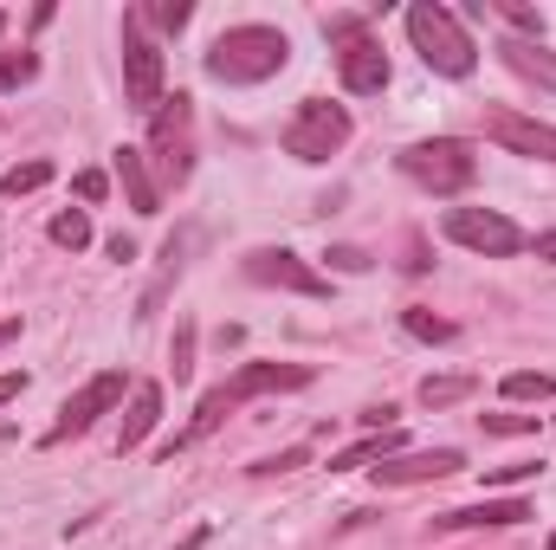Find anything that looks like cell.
<instances>
[{
	"instance_id": "cell-7",
	"label": "cell",
	"mask_w": 556,
	"mask_h": 550,
	"mask_svg": "<svg viewBox=\"0 0 556 550\" xmlns=\"http://www.w3.org/2000/svg\"><path fill=\"white\" fill-rule=\"evenodd\" d=\"M124 98H130V111H142V117L162 111V46L142 33L137 13L124 20Z\"/></svg>"
},
{
	"instance_id": "cell-18",
	"label": "cell",
	"mask_w": 556,
	"mask_h": 550,
	"mask_svg": "<svg viewBox=\"0 0 556 550\" xmlns=\"http://www.w3.org/2000/svg\"><path fill=\"white\" fill-rule=\"evenodd\" d=\"M395 453H408V440H402V427H382V434H369V440H356L350 453H337V466H330V473H356V466H382V460H395Z\"/></svg>"
},
{
	"instance_id": "cell-30",
	"label": "cell",
	"mask_w": 556,
	"mask_h": 550,
	"mask_svg": "<svg viewBox=\"0 0 556 550\" xmlns=\"http://www.w3.org/2000/svg\"><path fill=\"white\" fill-rule=\"evenodd\" d=\"M356 33H369V20H356V13H330V20H324V39H330V46L356 39Z\"/></svg>"
},
{
	"instance_id": "cell-13",
	"label": "cell",
	"mask_w": 556,
	"mask_h": 550,
	"mask_svg": "<svg viewBox=\"0 0 556 550\" xmlns=\"http://www.w3.org/2000/svg\"><path fill=\"white\" fill-rule=\"evenodd\" d=\"M485 137L505 142L511 155H531V162H556V124L518 117V111H485Z\"/></svg>"
},
{
	"instance_id": "cell-34",
	"label": "cell",
	"mask_w": 556,
	"mask_h": 550,
	"mask_svg": "<svg viewBox=\"0 0 556 550\" xmlns=\"http://www.w3.org/2000/svg\"><path fill=\"white\" fill-rule=\"evenodd\" d=\"M356 421H363V427H369V434H382V427H395V409H389V402H382V409H363V414H356Z\"/></svg>"
},
{
	"instance_id": "cell-15",
	"label": "cell",
	"mask_w": 556,
	"mask_h": 550,
	"mask_svg": "<svg viewBox=\"0 0 556 550\" xmlns=\"http://www.w3.org/2000/svg\"><path fill=\"white\" fill-rule=\"evenodd\" d=\"M492 52H498V59H505V72H518L525 85L556 91V52L544 46V39H498Z\"/></svg>"
},
{
	"instance_id": "cell-23",
	"label": "cell",
	"mask_w": 556,
	"mask_h": 550,
	"mask_svg": "<svg viewBox=\"0 0 556 550\" xmlns=\"http://www.w3.org/2000/svg\"><path fill=\"white\" fill-rule=\"evenodd\" d=\"M46 234H52V247H65V253L91 247V221H85L78 208H72V214H52V227H46Z\"/></svg>"
},
{
	"instance_id": "cell-29",
	"label": "cell",
	"mask_w": 556,
	"mask_h": 550,
	"mask_svg": "<svg viewBox=\"0 0 556 550\" xmlns=\"http://www.w3.org/2000/svg\"><path fill=\"white\" fill-rule=\"evenodd\" d=\"M479 421H485V434H538V414H518V409L479 414Z\"/></svg>"
},
{
	"instance_id": "cell-6",
	"label": "cell",
	"mask_w": 556,
	"mask_h": 550,
	"mask_svg": "<svg viewBox=\"0 0 556 550\" xmlns=\"http://www.w3.org/2000/svg\"><path fill=\"white\" fill-rule=\"evenodd\" d=\"M446 240L453 247H466V253H485V260H511V253H525V234H518V221H505L498 208H446Z\"/></svg>"
},
{
	"instance_id": "cell-40",
	"label": "cell",
	"mask_w": 556,
	"mask_h": 550,
	"mask_svg": "<svg viewBox=\"0 0 556 550\" xmlns=\"http://www.w3.org/2000/svg\"><path fill=\"white\" fill-rule=\"evenodd\" d=\"M0 33H7V13H0Z\"/></svg>"
},
{
	"instance_id": "cell-17",
	"label": "cell",
	"mask_w": 556,
	"mask_h": 550,
	"mask_svg": "<svg viewBox=\"0 0 556 550\" xmlns=\"http://www.w3.org/2000/svg\"><path fill=\"white\" fill-rule=\"evenodd\" d=\"M155 421H162V389H155V383H137V389H130V414H124V440H117V447H124V453L142 447V440L155 434Z\"/></svg>"
},
{
	"instance_id": "cell-41",
	"label": "cell",
	"mask_w": 556,
	"mask_h": 550,
	"mask_svg": "<svg viewBox=\"0 0 556 550\" xmlns=\"http://www.w3.org/2000/svg\"><path fill=\"white\" fill-rule=\"evenodd\" d=\"M551 550H556V532H551Z\"/></svg>"
},
{
	"instance_id": "cell-33",
	"label": "cell",
	"mask_w": 556,
	"mask_h": 550,
	"mask_svg": "<svg viewBox=\"0 0 556 550\" xmlns=\"http://www.w3.org/2000/svg\"><path fill=\"white\" fill-rule=\"evenodd\" d=\"M330 266H337V273H369L376 260H369L363 247H330Z\"/></svg>"
},
{
	"instance_id": "cell-8",
	"label": "cell",
	"mask_w": 556,
	"mask_h": 550,
	"mask_svg": "<svg viewBox=\"0 0 556 550\" xmlns=\"http://www.w3.org/2000/svg\"><path fill=\"white\" fill-rule=\"evenodd\" d=\"M247 278L253 285H273V291H298V298H330V278L317 273V266H304L298 253H285V247L247 253Z\"/></svg>"
},
{
	"instance_id": "cell-21",
	"label": "cell",
	"mask_w": 556,
	"mask_h": 550,
	"mask_svg": "<svg viewBox=\"0 0 556 550\" xmlns=\"http://www.w3.org/2000/svg\"><path fill=\"white\" fill-rule=\"evenodd\" d=\"M402 330H408V337H420V343H453V337H459L446 317H433V311H420V304H408V311H402Z\"/></svg>"
},
{
	"instance_id": "cell-36",
	"label": "cell",
	"mask_w": 556,
	"mask_h": 550,
	"mask_svg": "<svg viewBox=\"0 0 556 550\" xmlns=\"http://www.w3.org/2000/svg\"><path fill=\"white\" fill-rule=\"evenodd\" d=\"M111 260H137V240L130 234H111Z\"/></svg>"
},
{
	"instance_id": "cell-12",
	"label": "cell",
	"mask_w": 556,
	"mask_h": 550,
	"mask_svg": "<svg viewBox=\"0 0 556 550\" xmlns=\"http://www.w3.org/2000/svg\"><path fill=\"white\" fill-rule=\"evenodd\" d=\"M311 383H317L311 363H247L233 383H220V396H227V409H240V402H253V396H273V389H311Z\"/></svg>"
},
{
	"instance_id": "cell-38",
	"label": "cell",
	"mask_w": 556,
	"mask_h": 550,
	"mask_svg": "<svg viewBox=\"0 0 556 550\" xmlns=\"http://www.w3.org/2000/svg\"><path fill=\"white\" fill-rule=\"evenodd\" d=\"M13 337H20V317H0V350H7Z\"/></svg>"
},
{
	"instance_id": "cell-20",
	"label": "cell",
	"mask_w": 556,
	"mask_h": 550,
	"mask_svg": "<svg viewBox=\"0 0 556 550\" xmlns=\"http://www.w3.org/2000/svg\"><path fill=\"white\" fill-rule=\"evenodd\" d=\"M479 383L472 376H427L420 383V409H453V402H466Z\"/></svg>"
},
{
	"instance_id": "cell-5",
	"label": "cell",
	"mask_w": 556,
	"mask_h": 550,
	"mask_svg": "<svg viewBox=\"0 0 556 550\" xmlns=\"http://www.w3.org/2000/svg\"><path fill=\"white\" fill-rule=\"evenodd\" d=\"M343 142H350V111L330 98H304L298 117L285 124V155H298V162H330Z\"/></svg>"
},
{
	"instance_id": "cell-39",
	"label": "cell",
	"mask_w": 556,
	"mask_h": 550,
	"mask_svg": "<svg viewBox=\"0 0 556 550\" xmlns=\"http://www.w3.org/2000/svg\"><path fill=\"white\" fill-rule=\"evenodd\" d=\"M207 545V532H194V538H188V545H175V550H201Z\"/></svg>"
},
{
	"instance_id": "cell-32",
	"label": "cell",
	"mask_w": 556,
	"mask_h": 550,
	"mask_svg": "<svg viewBox=\"0 0 556 550\" xmlns=\"http://www.w3.org/2000/svg\"><path fill=\"white\" fill-rule=\"evenodd\" d=\"M72 188H78V201H104V195H111V175H104V168H78Z\"/></svg>"
},
{
	"instance_id": "cell-4",
	"label": "cell",
	"mask_w": 556,
	"mask_h": 550,
	"mask_svg": "<svg viewBox=\"0 0 556 550\" xmlns=\"http://www.w3.org/2000/svg\"><path fill=\"white\" fill-rule=\"evenodd\" d=\"M155 162V188H181L194 175V98H162V111L149 117V149Z\"/></svg>"
},
{
	"instance_id": "cell-14",
	"label": "cell",
	"mask_w": 556,
	"mask_h": 550,
	"mask_svg": "<svg viewBox=\"0 0 556 550\" xmlns=\"http://www.w3.org/2000/svg\"><path fill=\"white\" fill-rule=\"evenodd\" d=\"M531 505L525 499H479V505H453L433 518V532H505V525H525Z\"/></svg>"
},
{
	"instance_id": "cell-11",
	"label": "cell",
	"mask_w": 556,
	"mask_h": 550,
	"mask_svg": "<svg viewBox=\"0 0 556 550\" xmlns=\"http://www.w3.org/2000/svg\"><path fill=\"white\" fill-rule=\"evenodd\" d=\"M459 466H466L459 447H420V453H395L369 473H376V486H427V479H453Z\"/></svg>"
},
{
	"instance_id": "cell-16",
	"label": "cell",
	"mask_w": 556,
	"mask_h": 550,
	"mask_svg": "<svg viewBox=\"0 0 556 550\" xmlns=\"http://www.w3.org/2000/svg\"><path fill=\"white\" fill-rule=\"evenodd\" d=\"M117 182H124V195H130V208L137 214H162V188H155V168H149V155L142 149H117Z\"/></svg>"
},
{
	"instance_id": "cell-24",
	"label": "cell",
	"mask_w": 556,
	"mask_h": 550,
	"mask_svg": "<svg viewBox=\"0 0 556 550\" xmlns=\"http://www.w3.org/2000/svg\"><path fill=\"white\" fill-rule=\"evenodd\" d=\"M39 78V59L33 52H0V91H20Z\"/></svg>"
},
{
	"instance_id": "cell-22",
	"label": "cell",
	"mask_w": 556,
	"mask_h": 550,
	"mask_svg": "<svg viewBox=\"0 0 556 550\" xmlns=\"http://www.w3.org/2000/svg\"><path fill=\"white\" fill-rule=\"evenodd\" d=\"M46 182H52V162H20V168H7V175H0V195H13V201H20V195H39Z\"/></svg>"
},
{
	"instance_id": "cell-19",
	"label": "cell",
	"mask_w": 556,
	"mask_h": 550,
	"mask_svg": "<svg viewBox=\"0 0 556 550\" xmlns=\"http://www.w3.org/2000/svg\"><path fill=\"white\" fill-rule=\"evenodd\" d=\"M498 389H505V402H551L556 376H551V370H511Z\"/></svg>"
},
{
	"instance_id": "cell-1",
	"label": "cell",
	"mask_w": 556,
	"mask_h": 550,
	"mask_svg": "<svg viewBox=\"0 0 556 550\" xmlns=\"http://www.w3.org/2000/svg\"><path fill=\"white\" fill-rule=\"evenodd\" d=\"M285 59H291V39L278 33V26H227L214 46H207V78H220V85H266L285 72Z\"/></svg>"
},
{
	"instance_id": "cell-3",
	"label": "cell",
	"mask_w": 556,
	"mask_h": 550,
	"mask_svg": "<svg viewBox=\"0 0 556 550\" xmlns=\"http://www.w3.org/2000/svg\"><path fill=\"white\" fill-rule=\"evenodd\" d=\"M395 162H402V175H408L415 188H427V195H466L472 175H479V155H472L466 137H420V142H408Z\"/></svg>"
},
{
	"instance_id": "cell-25",
	"label": "cell",
	"mask_w": 556,
	"mask_h": 550,
	"mask_svg": "<svg viewBox=\"0 0 556 550\" xmlns=\"http://www.w3.org/2000/svg\"><path fill=\"white\" fill-rule=\"evenodd\" d=\"M137 20H155L162 33H181V26L194 20V7H188V0H155V7H142Z\"/></svg>"
},
{
	"instance_id": "cell-37",
	"label": "cell",
	"mask_w": 556,
	"mask_h": 550,
	"mask_svg": "<svg viewBox=\"0 0 556 550\" xmlns=\"http://www.w3.org/2000/svg\"><path fill=\"white\" fill-rule=\"evenodd\" d=\"M538 260H551V266H556V227H551V234H538Z\"/></svg>"
},
{
	"instance_id": "cell-35",
	"label": "cell",
	"mask_w": 556,
	"mask_h": 550,
	"mask_svg": "<svg viewBox=\"0 0 556 550\" xmlns=\"http://www.w3.org/2000/svg\"><path fill=\"white\" fill-rule=\"evenodd\" d=\"M20 389H26V376H20V370H7V376H0V409H7V402H13Z\"/></svg>"
},
{
	"instance_id": "cell-2",
	"label": "cell",
	"mask_w": 556,
	"mask_h": 550,
	"mask_svg": "<svg viewBox=\"0 0 556 550\" xmlns=\"http://www.w3.org/2000/svg\"><path fill=\"white\" fill-rule=\"evenodd\" d=\"M408 39H415L420 65L440 72V78H472V65H479V46H472V33L459 26V13H446V7H433V0H415V7H408Z\"/></svg>"
},
{
	"instance_id": "cell-31",
	"label": "cell",
	"mask_w": 556,
	"mask_h": 550,
	"mask_svg": "<svg viewBox=\"0 0 556 550\" xmlns=\"http://www.w3.org/2000/svg\"><path fill=\"white\" fill-rule=\"evenodd\" d=\"M304 460H311V447H285V453H273V460H260L253 473H260V479H273V473H291V466H304Z\"/></svg>"
},
{
	"instance_id": "cell-9",
	"label": "cell",
	"mask_w": 556,
	"mask_h": 550,
	"mask_svg": "<svg viewBox=\"0 0 556 550\" xmlns=\"http://www.w3.org/2000/svg\"><path fill=\"white\" fill-rule=\"evenodd\" d=\"M117 402H124V376H117V370L91 376V383H85L78 396H65V409H59V421L46 427V440L59 447V440H72V434H85V427H91L98 414H111Z\"/></svg>"
},
{
	"instance_id": "cell-27",
	"label": "cell",
	"mask_w": 556,
	"mask_h": 550,
	"mask_svg": "<svg viewBox=\"0 0 556 550\" xmlns=\"http://www.w3.org/2000/svg\"><path fill=\"white\" fill-rule=\"evenodd\" d=\"M168 363H175V383H188V376H194V324H181V330H175Z\"/></svg>"
},
{
	"instance_id": "cell-26",
	"label": "cell",
	"mask_w": 556,
	"mask_h": 550,
	"mask_svg": "<svg viewBox=\"0 0 556 550\" xmlns=\"http://www.w3.org/2000/svg\"><path fill=\"white\" fill-rule=\"evenodd\" d=\"M498 13L518 26V39H544V13H538V7H525V0H498Z\"/></svg>"
},
{
	"instance_id": "cell-28",
	"label": "cell",
	"mask_w": 556,
	"mask_h": 550,
	"mask_svg": "<svg viewBox=\"0 0 556 550\" xmlns=\"http://www.w3.org/2000/svg\"><path fill=\"white\" fill-rule=\"evenodd\" d=\"M544 466L538 460H511V466H485V486H525V479H538Z\"/></svg>"
},
{
	"instance_id": "cell-10",
	"label": "cell",
	"mask_w": 556,
	"mask_h": 550,
	"mask_svg": "<svg viewBox=\"0 0 556 550\" xmlns=\"http://www.w3.org/2000/svg\"><path fill=\"white\" fill-rule=\"evenodd\" d=\"M337 72H343V91H356V98L389 91V52H382V39H376V33L343 39V46H337Z\"/></svg>"
}]
</instances>
